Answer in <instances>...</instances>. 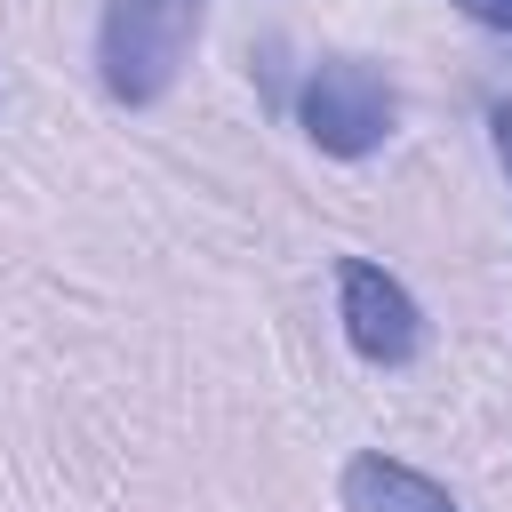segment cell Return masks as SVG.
Masks as SVG:
<instances>
[{"label": "cell", "instance_id": "cell-1", "mask_svg": "<svg viewBox=\"0 0 512 512\" xmlns=\"http://www.w3.org/2000/svg\"><path fill=\"white\" fill-rule=\"evenodd\" d=\"M200 8L208 0H104L96 16V80L112 104L144 112L176 88L192 40H200Z\"/></svg>", "mask_w": 512, "mask_h": 512}, {"label": "cell", "instance_id": "cell-2", "mask_svg": "<svg viewBox=\"0 0 512 512\" xmlns=\"http://www.w3.org/2000/svg\"><path fill=\"white\" fill-rule=\"evenodd\" d=\"M392 120H400V96H392V80H384L376 64H360V56H328V64H312L304 88H296V128H304L328 160H368V152L392 136Z\"/></svg>", "mask_w": 512, "mask_h": 512}, {"label": "cell", "instance_id": "cell-3", "mask_svg": "<svg viewBox=\"0 0 512 512\" xmlns=\"http://www.w3.org/2000/svg\"><path fill=\"white\" fill-rule=\"evenodd\" d=\"M336 320H344V344H352L368 368H408V360L424 352V312H416V296H408L384 264H368V256H344V264H336Z\"/></svg>", "mask_w": 512, "mask_h": 512}, {"label": "cell", "instance_id": "cell-4", "mask_svg": "<svg viewBox=\"0 0 512 512\" xmlns=\"http://www.w3.org/2000/svg\"><path fill=\"white\" fill-rule=\"evenodd\" d=\"M336 496H344V512H464L432 472H416V464H400V456H384V448H360V456L344 464Z\"/></svg>", "mask_w": 512, "mask_h": 512}, {"label": "cell", "instance_id": "cell-5", "mask_svg": "<svg viewBox=\"0 0 512 512\" xmlns=\"http://www.w3.org/2000/svg\"><path fill=\"white\" fill-rule=\"evenodd\" d=\"M480 32H496V40H512V0H456Z\"/></svg>", "mask_w": 512, "mask_h": 512}, {"label": "cell", "instance_id": "cell-6", "mask_svg": "<svg viewBox=\"0 0 512 512\" xmlns=\"http://www.w3.org/2000/svg\"><path fill=\"white\" fill-rule=\"evenodd\" d=\"M488 144H496V160L512 176V96H488Z\"/></svg>", "mask_w": 512, "mask_h": 512}]
</instances>
